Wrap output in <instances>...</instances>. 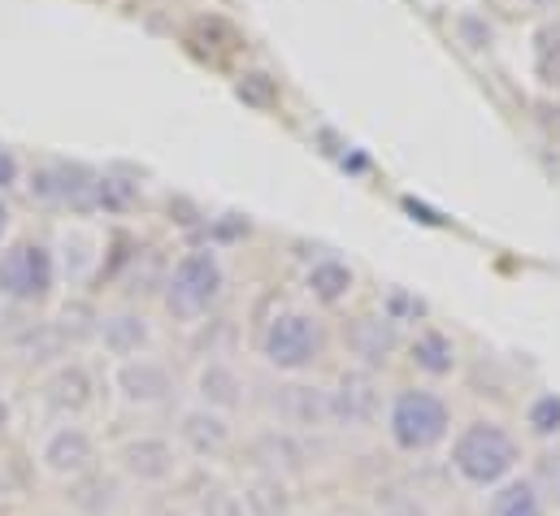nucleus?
I'll use <instances>...</instances> for the list:
<instances>
[{
    "label": "nucleus",
    "instance_id": "f257e3e1",
    "mask_svg": "<svg viewBox=\"0 0 560 516\" xmlns=\"http://www.w3.org/2000/svg\"><path fill=\"white\" fill-rule=\"evenodd\" d=\"M452 473L474 486V491H495L500 482L517 478L522 465V443L500 425V421H469L456 438H452V456H447Z\"/></svg>",
    "mask_w": 560,
    "mask_h": 516
},
{
    "label": "nucleus",
    "instance_id": "f03ea898",
    "mask_svg": "<svg viewBox=\"0 0 560 516\" xmlns=\"http://www.w3.org/2000/svg\"><path fill=\"white\" fill-rule=\"evenodd\" d=\"M452 434V408L443 403V395L434 390H396L392 408H387V438L405 452V456H425L434 447H443Z\"/></svg>",
    "mask_w": 560,
    "mask_h": 516
},
{
    "label": "nucleus",
    "instance_id": "7ed1b4c3",
    "mask_svg": "<svg viewBox=\"0 0 560 516\" xmlns=\"http://www.w3.org/2000/svg\"><path fill=\"white\" fill-rule=\"evenodd\" d=\"M226 291V269L213 248H196L187 257L174 260L170 278H165V308L178 321H200Z\"/></svg>",
    "mask_w": 560,
    "mask_h": 516
},
{
    "label": "nucleus",
    "instance_id": "20e7f679",
    "mask_svg": "<svg viewBox=\"0 0 560 516\" xmlns=\"http://www.w3.org/2000/svg\"><path fill=\"white\" fill-rule=\"evenodd\" d=\"M322 352H326V330L313 313H300V308L270 317V326L261 335V356L279 374H304L308 365L322 361Z\"/></svg>",
    "mask_w": 560,
    "mask_h": 516
},
{
    "label": "nucleus",
    "instance_id": "39448f33",
    "mask_svg": "<svg viewBox=\"0 0 560 516\" xmlns=\"http://www.w3.org/2000/svg\"><path fill=\"white\" fill-rule=\"evenodd\" d=\"M57 286V260L44 244L35 239H18L0 253V295L9 304H44Z\"/></svg>",
    "mask_w": 560,
    "mask_h": 516
},
{
    "label": "nucleus",
    "instance_id": "423d86ee",
    "mask_svg": "<svg viewBox=\"0 0 560 516\" xmlns=\"http://www.w3.org/2000/svg\"><path fill=\"white\" fill-rule=\"evenodd\" d=\"M96 465H101V447L79 421L52 425L44 434V443H39V469L48 478H57V482H74V478L92 473Z\"/></svg>",
    "mask_w": 560,
    "mask_h": 516
},
{
    "label": "nucleus",
    "instance_id": "0eeeda50",
    "mask_svg": "<svg viewBox=\"0 0 560 516\" xmlns=\"http://www.w3.org/2000/svg\"><path fill=\"white\" fill-rule=\"evenodd\" d=\"M114 469L131 486H165L178 473V447L165 434H136L114 452Z\"/></svg>",
    "mask_w": 560,
    "mask_h": 516
},
{
    "label": "nucleus",
    "instance_id": "6e6552de",
    "mask_svg": "<svg viewBox=\"0 0 560 516\" xmlns=\"http://www.w3.org/2000/svg\"><path fill=\"white\" fill-rule=\"evenodd\" d=\"M383 412V390L374 370H343L330 387V417L339 430H370Z\"/></svg>",
    "mask_w": 560,
    "mask_h": 516
},
{
    "label": "nucleus",
    "instance_id": "1a4fd4ad",
    "mask_svg": "<svg viewBox=\"0 0 560 516\" xmlns=\"http://www.w3.org/2000/svg\"><path fill=\"white\" fill-rule=\"evenodd\" d=\"M39 399H44V408L52 417L79 421L96 403V378H92V370L83 361H57L39 383Z\"/></svg>",
    "mask_w": 560,
    "mask_h": 516
},
{
    "label": "nucleus",
    "instance_id": "9d476101",
    "mask_svg": "<svg viewBox=\"0 0 560 516\" xmlns=\"http://www.w3.org/2000/svg\"><path fill=\"white\" fill-rule=\"evenodd\" d=\"M114 395L127 408H161L174 399V370L156 356H131L114 370Z\"/></svg>",
    "mask_w": 560,
    "mask_h": 516
},
{
    "label": "nucleus",
    "instance_id": "9b49d317",
    "mask_svg": "<svg viewBox=\"0 0 560 516\" xmlns=\"http://www.w3.org/2000/svg\"><path fill=\"white\" fill-rule=\"evenodd\" d=\"M253 465H257V473H270V478H282V482H291V478H304L308 473V443H304V434H295V430H287V425H266L257 438H253Z\"/></svg>",
    "mask_w": 560,
    "mask_h": 516
},
{
    "label": "nucleus",
    "instance_id": "f8f14e48",
    "mask_svg": "<svg viewBox=\"0 0 560 516\" xmlns=\"http://www.w3.org/2000/svg\"><path fill=\"white\" fill-rule=\"evenodd\" d=\"M178 443H183L196 460H218V456L231 452V443H235V425H231V417L191 403V408L178 412Z\"/></svg>",
    "mask_w": 560,
    "mask_h": 516
},
{
    "label": "nucleus",
    "instance_id": "ddd939ff",
    "mask_svg": "<svg viewBox=\"0 0 560 516\" xmlns=\"http://www.w3.org/2000/svg\"><path fill=\"white\" fill-rule=\"evenodd\" d=\"M275 412H279V425L295 430V434H317V430H330L335 425V417H330V390L308 387V383H287V387H279Z\"/></svg>",
    "mask_w": 560,
    "mask_h": 516
},
{
    "label": "nucleus",
    "instance_id": "4468645a",
    "mask_svg": "<svg viewBox=\"0 0 560 516\" xmlns=\"http://www.w3.org/2000/svg\"><path fill=\"white\" fill-rule=\"evenodd\" d=\"M66 504H70V513L74 516H118L122 513V504H127L118 469L109 473V469L96 465L92 473L66 482Z\"/></svg>",
    "mask_w": 560,
    "mask_h": 516
},
{
    "label": "nucleus",
    "instance_id": "2eb2a0df",
    "mask_svg": "<svg viewBox=\"0 0 560 516\" xmlns=\"http://www.w3.org/2000/svg\"><path fill=\"white\" fill-rule=\"evenodd\" d=\"M343 343L361 361V370H383L396 356L400 335L387 317H352V321H343Z\"/></svg>",
    "mask_w": 560,
    "mask_h": 516
},
{
    "label": "nucleus",
    "instance_id": "dca6fc26",
    "mask_svg": "<svg viewBox=\"0 0 560 516\" xmlns=\"http://www.w3.org/2000/svg\"><path fill=\"white\" fill-rule=\"evenodd\" d=\"M96 343L114 356V361H131V356H148L152 348V321L140 308H118V313H101V335Z\"/></svg>",
    "mask_w": 560,
    "mask_h": 516
},
{
    "label": "nucleus",
    "instance_id": "f3484780",
    "mask_svg": "<svg viewBox=\"0 0 560 516\" xmlns=\"http://www.w3.org/2000/svg\"><path fill=\"white\" fill-rule=\"evenodd\" d=\"M4 343H9L13 356H22V361H31V365H48V370L70 356L61 330H57L52 321H44V317H22V321L4 335Z\"/></svg>",
    "mask_w": 560,
    "mask_h": 516
},
{
    "label": "nucleus",
    "instance_id": "a211bd4d",
    "mask_svg": "<svg viewBox=\"0 0 560 516\" xmlns=\"http://www.w3.org/2000/svg\"><path fill=\"white\" fill-rule=\"evenodd\" d=\"M196 403L200 408H213V412H222V417H231L235 408H244V378H240V370L231 365V361H222V356H213V361H205L200 370H196Z\"/></svg>",
    "mask_w": 560,
    "mask_h": 516
},
{
    "label": "nucleus",
    "instance_id": "6ab92c4d",
    "mask_svg": "<svg viewBox=\"0 0 560 516\" xmlns=\"http://www.w3.org/2000/svg\"><path fill=\"white\" fill-rule=\"evenodd\" d=\"M552 508L535 491L530 478H509L487 495V516H548Z\"/></svg>",
    "mask_w": 560,
    "mask_h": 516
},
{
    "label": "nucleus",
    "instance_id": "aec40b11",
    "mask_svg": "<svg viewBox=\"0 0 560 516\" xmlns=\"http://www.w3.org/2000/svg\"><path fill=\"white\" fill-rule=\"evenodd\" d=\"M409 361L425 378H447L456 370V343L443 330H418V339L409 343Z\"/></svg>",
    "mask_w": 560,
    "mask_h": 516
},
{
    "label": "nucleus",
    "instance_id": "412c9836",
    "mask_svg": "<svg viewBox=\"0 0 560 516\" xmlns=\"http://www.w3.org/2000/svg\"><path fill=\"white\" fill-rule=\"evenodd\" d=\"M240 500H244L248 516H291V508H295L287 482H282V478H270V473H253V478L244 482Z\"/></svg>",
    "mask_w": 560,
    "mask_h": 516
},
{
    "label": "nucleus",
    "instance_id": "4be33fe9",
    "mask_svg": "<svg viewBox=\"0 0 560 516\" xmlns=\"http://www.w3.org/2000/svg\"><path fill=\"white\" fill-rule=\"evenodd\" d=\"M352 269L343 265V260H317L308 273H304V291L317 300V304H343L348 295H352Z\"/></svg>",
    "mask_w": 560,
    "mask_h": 516
},
{
    "label": "nucleus",
    "instance_id": "5701e85b",
    "mask_svg": "<svg viewBox=\"0 0 560 516\" xmlns=\"http://www.w3.org/2000/svg\"><path fill=\"white\" fill-rule=\"evenodd\" d=\"M52 326L61 330L66 348L74 352V348H83V343H96V335H101V313H96L88 300H70V304H61V313L52 317Z\"/></svg>",
    "mask_w": 560,
    "mask_h": 516
},
{
    "label": "nucleus",
    "instance_id": "b1692460",
    "mask_svg": "<svg viewBox=\"0 0 560 516\" xmlns=\"http://www.w3.org/2000/svg\"><path fill=\"white\" fill-rule=\"evenodd\" d=\"M52 260H57V273H66L70 282H83L96 269L101 253H96V239L88 231H66L61 235V257L52 253Z\"/></svg>",
    "mask_w": 560,
    "mask_h": 516
},
{
    "label": "nucleus",
    "instance_id": "393cba45",
    "mask_svg": "<svg viewBox=\"0 0 560 516\" xmlns=\"http://www.w3.org/2000/svg\"><path fill=\"white\" fill-rule=\"evenodd\" d=\"M526 430H530L535 438H557L560 434V395L557 390H544V395L530 399V408H526Z\"/></svg>",
    "mask_w": 560,
    "mask_h": 516
},
{
    "label": "nucleus",
    "instance_id": "a878e982",
    "mask_svg": "<svg viewBox=\"0 0 560 516\" xmlns=\"http://www.w3.org/2000/svg\"><path fill=\"white\" fill-rule=\"evenodd\" d=\"M374 516H434L430 513V504L413 495V491H405V486H383L378 495H374Z\"/></svg>",
    "mask_w": 560,
    "mask_h": 516
},
{
    "label": "nucleus",
    "instance_id": "bb28decb",
    "mask_svg": "<svg viewBox=\"0 0 560 516\" xmlns=\"http://www.w3.org/2000/svg\"><path fill=\"white\" fill-rule=\"evenodd\" d=\"M530 482H535V491L544 495V504H548V508H560V447L539 452Z\"/></svg>",
    "mask_w": 560,
    "mask_h": 516
},
{
    "label": "nucleus",
    "instance_id": "cd10ccee",
    "mask_svg": "<svg viewBox=\"0 0 560 516\" xmlns=\"http://www.w3.org/2000/svg\"><path fill=\"white\" fill-rule=\"evenodd\" d=\"M235 96H240L244 105H253V109H275V101H279V87H275V79H270V74H261V70H248V74H240V83H235Z\"/></svg>",
    "mask_w": 560,
    "mask_h": 516
},
{
    "label": "nucleus",
    "instance_id": "c85d7f7f",
    "mask_svg": "<svg viewBox=\"0 0 560 516\" xmlns=\"http://www.w3.org/2000/svg\"><path fill=\"white\" fill-rule=\"evenodd\" d=\"M196 516H248V508H244L240 491H231V486H209V491L200 495V504H196Z\"/></svg>",
    "mask_w": 560,
    "mask_h": 516
},
{
    "label": "nucleus",
    "instance_id": "c756f323",
    "mask_svg": "<svg viewBox=\"0 0 560 516\" xmlns=\"http://www.w3.org/2000/svg\"><path fill=\"white\" fill-rule=\"evenodd\" d=\"M421 313H425V304H421V300H413L409 291H400V286L387 295V308H383V317H387L392 326H400V321H418Z\"/></svg>",
    "mask_w": 560,
    "mask_h": 516
},
{
    "label": "nucleus",
    "instance_id": "7c9ffc66",
    "mask_svg": "<svg viewBox=\"0 0 560 516\" xmlns=\"http://www.w3.org/2000/svg\"><path fill=\"white\" fill-rule=\"evenodd\" d=\"M456 31H460V39H465L469 48H478V52L491 48V39H495L491 26H487V17H478V13H460V17H456Z\"/></svg>",
    "mask_w": 560,
    "mask_h": 516
},
{
    "label": "nucleus",
    "instance_id": "2f4dec72",
    "mask_svg": "<svg viewBox=\"0 0 560 516\" xmlns=\"http://www.w3.org/2000/svg\"><path fill=\"white\" fill-rule=\"evenodd\" d=\"M13 183H18V161L9 152H0V191L13 187Z\"/></svg>",
    "mask_w": 560,
    "mask_h": 516
},
{
    "label": "nucleus",
    "instance_id": "473e14b6",
    "mask_svg": "<svg viewBox=\"0 0 560 516\" xmlns=\"http://www.w3.org/2000/svg\"><path fill=\"white\" fill-rule=\"evenodd\" d=\"M9 425H13V403H9V395L0 390V438L9 434Z\"/></svg>",
    "mask_w": 560,
    "mask_h": 516
},
{
    "label": "nucleus",
    "instance_id": "72a5a7b5",
    "mask_svg": "<svg viewBox=\"0 0 560 516\" xmlns=\"http://www.w3.org/2000/svg\"><path fill=\"white\" fill-rule=\"evenodd\" d=\"M4 231H9V209L0 204V239H4Z\"/></svg>",
    "mask_w": 560,
    "mask_h": 516
}]
</instances>
